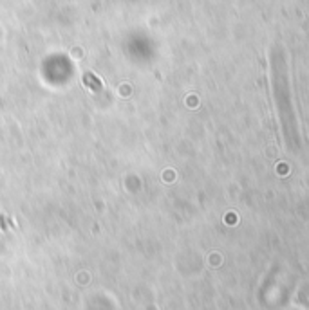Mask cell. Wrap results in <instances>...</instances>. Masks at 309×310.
Here are the masks:
<instances>
[{"label":"cell","mask_w":309,"mask_h":310,"mask_svg":"<svg viewBox=\"0 0 309 310\" xmlns=\"http://www.w3.org/2000/svg\"><path fill=\"white\" fill-rule=\"evenodd\" d=\"M83 82H85V83H90L89 89H92V90L102 89V82H100V80H96V77H92V76H90V74H89V76L83 77Z\"/></svg>","instance_id":"obj_1"}]
</instances>
